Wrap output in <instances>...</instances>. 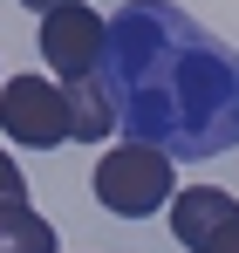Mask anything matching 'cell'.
I'll list each match as a JSON object with an SVG mask.
<instances>
[{"mask_svg": "<svg viewBox=\"0 0 239 253\" xmlns=\"http://www.w3.org/2000/svg\"><path fill=\"white\" fill-rule=\"evenodd\" d=\"M96 89L123 144L178 158H226L239 144V48L171 0H123L103 14Z\"/></svg>", "mask_w": 239, "mask_h": 253, "instance_id": "6da1fadb", "label": "cell"}, {"mask_svg": "<svg viewBox=\"0 0 239 253\" xmlns=\"http://www.w3.org/2000/svg\"><path fill=\"white\" fill-rule=\"evenodd\" d=\"M0 130L28 151L69 144V96L55 76H7L0 83Z\"/></svg>", "mask_w": 239, "mask_h": 253, "instance_id": "3957f363", "label": "cell"}, {"mask_svg": "<svg viewBox=\"0 0 239 253\" xmlns=\"http://www.w3.org/2000/svg\"><path fill=\"white\" fill-rule=\"evenodd\" d=\"M89 185H96V206L103 212H117V219H151V212L171 206L178 171H171V158L151 151V144H110Z\"/></svg>", "mask_w": 239, "mask_h": 253, "instance_id": "7a4b0ae2", "label": "cell"}, {"mask_svg": "<svg viewBox=\"0 0 239 253\" xmlns=\"http://www.w3.org/2000/svg\"><path fill=\"white\" fill-rule=\"evenodd\" d=\"M164 212H171V240L192 247V253H212V247L239 226V199L219 192V185H178Z\"/></svg>", "mask_w": 239, "mask_h": 253, "instance_id": "5b68a950", "label": "cell"}, {"mask_svg": "<svg viewBox=\"0 0 239 253\" xmlns=\"http://www.w3.org/2000/svg\"><path fill=\"white\" fill-rule=\"evenodd\" d=\"M14 199H28V178H21V165L0 151V206H14Z\"/></svg>", "mask_w": 239, "mask_h": 253, "instance_id": "ba28073f", "label": "cell"}, {"mask_svg": "<svg viewBox=\"0 0 239 253\" xmlns=\"http://www.w3.org/2000/svg\"><path fill=\"white\" fill-rule=\"evenodd\" d=\"M96 55H103V14H96L89 0L41 14V62L55 69V83H82V76H96Z\"/></svg>", "mask_w": 239, "mask_h": 253, "instance_id": "277c9868", "label": "cell"}, {"mask_svg": "<svg viewBox=\"0 0 239 253\" xmlns=\"http://www.w3.org/2000/svg\"><path fill=\"white\" fill-rule=\"evenodd\" d=\"M62 96H69V137H76V144H103V137H117V124H110V103H103L96 76L62 83Z\"/></svg>", "mask_w": 239, "mask_h": 253, "instance_id": "52a82bcc", "label": "cell"}, {"mask_svg": "<svg viewBox=\"0 0 239 253\" xmlns=\"http://www.w3.org/2000/svg\"><path fill=\"white\" fill-rule=\"evenodd\" d=\"M0 253H62V240L28 199H14V206H0Z\"/></svg>", "mask_w": 239, "mask_h": 253, "instance_id": "8992f818", "label": "cell"}, {"mask_svg": "<svg viewBox=\"0 0 239 253\" xmlns=\"http://www.w3.org/2000/svg\"><path fill=\"white\" fill-rule=\"evenodd\" d=\"M28 14H55V7H76V0H21Z\"/></svg>", "mask_w": 239, "mask_h": 253, "instance_id": "9c48e42d", "label": "cell"}, {"mask_svg": "<svg viewBox=\"0 0 239 253\" xmlns=\"http://www.w3.org/2000/svg\"><path fill=\"white\" fill-rule=\"evenodd\" d=\"M212 253H239V226H233V233H226V240H219Z\"/></svg>", "mask_w": 239, "mask_h": 253, "instance_id": "30bf717a", "label": "cell"}]
</instances>
